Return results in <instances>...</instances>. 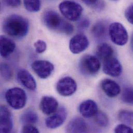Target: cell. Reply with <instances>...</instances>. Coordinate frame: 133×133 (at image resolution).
Masks as SVG:
<instances>
[{"label":"cell","mask_w":133,"mask_h":133,"mask_svg":"<svg viewBox=\"0 0 133 133\" xmlns=\"http://www.w3.org/2000/svg\"><path fill=\"white\" fill-rule=\"evenodd\" d=\"M2 28L8 36L21 38L27 35L29 30V23L24 17L14 14L6 18L3 21Z\"/></svg>","instance_id":"obj_1"},{"label":"cell","mask_w":133,"mask_h":133,"mask_svg":"<svg viewBox=\"0 0 133 133\" xmlns=\"http://www.w3.org/2000/svg\"><path fill=\"white\" fill-rule=\"evenodd\" d=\"M43 21L44 24L51 30L66 35H70L74 32L73 25L52 10H47L44 13Z\"/></svg>","instance_id":"obj_2"},{"label":"cell","mask_w":133,"mask_h":133,"mask_svg":"<svg viewBox=\"0 0 133 133\" xmlns=\"http://www.w3.org/2000/svg\"><path fill=\"white\" fill-rule=\"evenodd\" d=\"M5 98L9 105L14 109L23 108L26 105L27 97L25 91L20 88H13L5 93Z\"/></svg>","instance_id":"obj_3"},{"label":"cell","mask_w":133,"mask_h":133,"mask_svg":"<svg viewBox=\"0 0 133 133\" xmlns=\"http://www.w3.org/2000/svg\"><path fill=\"white\" fill-rule=\"evenodd\" d=\"M62 15L67 20L75 21L79 20L82 15L83 8L79 3L72 1H64L59 6Z\"/></svg>","instance_id":"obj_4"},{"label":"cell","mask_w":133,"mask_h":133,"mask_svg":"<svg viewBox=\"0 0 133 133\" xmlns=\"http://www.w3.org/2000/svg\"><path fill=\"white\" fill-rule=\"evenodd\" d=\"M80 72L87 76L95 75L99 71L101 68L99 60L94 56L86 55L80 59L79 63Z\"/></svg>","instance_id":"obj_5"},{"label":"cell","mask_w":133,"mask_h":133,"mask_svg":"<svg viewBox=\"0 0 133 133\" xmlns=\"http://www.w3.org/2000/svg\"><path fill=\"white\" fill-rule=\"evenodd\" d=\"M108 33L111 41L116 45L123 46L128 42V32L125 27L120 23H111L109 25Z\"/></svg>","instance_id":"obj_6"},{"label":"cell","mask_w":133,"mask_h":133,"mask_svg":"<svg viewBox=\"0 0 133 133\" xmlns=\"http://www.w3.org/2000/svg\"><path fill=\"white\" fill-rule=\"evenodd\" d=\"M58 93L63 96H69L74 94L77 89L76 81L70 77H65L59 80L57 84Z\"/></svg>","instance_id":"obj_7"},{"label":"cell","mask_w":133,"mask_h":133,"mask_svg":"<svg viewBox=\"0 0 133 133\" xmlns=\"http://www.w3.org/2000/svg\"><path fill=\"white\" fill-rule=\"evenodd\" d=\"M31 67L35 74L41 79H47L54 70V66L50 62L46 60H36L33 62Z\"/></svg>","instance_id":"obj_8"},{"label":"cell","mask_w":133,"mask_h":133,"mask_svg":"<svg viewBox=\"0 0 133 133\" xmlns=\"http://www.w3.org/2000/svg\"><path fill=\"white\" fill-rule=\"evenodd\" d=\"M89 42L88 37L83 34H78L73 36L69 41V47L74 54H79L88 47Z\"/></svg>","instance_id":"obj_9"},{"label":"cell","mask_w":133,"mask_h":133,"mask_svg":"<svg viewBox=\"0 0 133 133\" xmlns=\"http://www.w3.org/2000/svg\"><path fill=\"white\" fill-rule=\"evenodd\" d=\"M67 111L64 107H61L45 120L46 127L51 129H55L61 126L65 121Z\"/></svg>","instance_id":"obj_10"},{"label":"cell","mask_w":133,"mask_h":133,"mask_svg":"<svg viewBox=\"0 0 133 133\" xmlns=\"http://www.w3.org/2000/svg\"><path fill=\"white\" fill-rule=\"evenodd\" d=\"M104 62L103 69L106 74L114 77L121 75L122 71V67L117 59L111 57L104 61Z\"/></svg>","instance_id":"obj_11"},{"label":"cell","mask_w":133,"mask_h":133,"mask_svg":"<svg viewBox=\"0 0 133 133\" xmlns=\"http://www.w3.org/2000/svg\"><path fill=\"white\" fill-rule=\"evenodd\" d=\"M12 128V119L9 110L6 106H1L0 124L1 133H10L11 131Z\"/></svg>","instance_id":"obj_12"},{"label":"cell","mask_w":133,"mask_h":133,"mask_svg":"<svg viewBox=\"0 0 133 133\" xmlns=\"http://www.w3.org/2000/svg\"><path fill=\"white\" fill-rule=\"evenodd\" d=\"M101 87L105 94L109 97H115L121 92V88L119 84L110 79H104L102 80Z\"/></svg>","instance_id":"obj_13"},{"label":"cell","mask_w":133,"mask_h":133,"mask_svg":"<svg viewBox=\"0 0 133 133\" xmlns=\"http://www.w3.org/2000/svg\"><path fill=\"white\" fill-rule=\"evenodd\" d=\"M18 81L26 89L35 91L36 89V82L33 76L25 69H20L17 72Z\"/></svg>","instance_id":"obj_14"},{"label":"cell","mask_w":133,"mask_h":133,"mask_svg":"<svg viewBox=\"0 0 133 133\" xmlns=\"http://www.w3.org/2000/svg\"><path fill=\"white\" fill-rule=\"evenodd\" d=\"M59 103L57 100L53 97L44 96L40 102L39 107L41 111L46 115H51L58 109Z\"/></svg>","instance_id":"obj_15"},{"label":"cell","mask_w":133,"mask_h":133,"mask_svg":"<svg viewBox=\"0 0 133 133\" xmlns=\"http://www.w3.org/2000/svg\"><path fill=\"white\" fill-rule=\"evenodd\" d=\"M80 114L85 118L95 116L98 112L97 104L93 100L87 99L82 102L79 107Z\"/></svg>","instance_id":"obj_16"},{"label":"cell","mask_w":133,"mask_h":133,"mask_svg":"<svg viewBox=\"0 0 133 133\" xmlns=\"http://www.w3.org/2000/svg\"><path fill=\"white\" fill-rule=\"evenodd\" d=\"M66 131L67 133H86L88 131L87 124L81 118L75 117L68 123Z\"/></svg>","instance_id":"obj_17"},{"label":"cell","mask_w":133,"mask_h":133,"mask_svg":"<svg viewBox=\"0 0 133 133\" xmlns=\"http://www.w3.org/2000/svg\"><path fill=\"white\" fill-rule=\"evenodd\" d=\"M1 55L3 58H6L14 52L16 48V44L10 38L5 35L0 37Z\"/></svg>","instance_id":"obj_18"},{"label":"cell","mask_w":133,"mask_h":133,"mask_svg":"<svg viewBox=\"0 0 133 133\" xmlns=\"http://www.w3.org/2000/svg\"><path fill=\"white\" fill-rule=\"evenodd\" d=\"M112 47L106 43H101L96 49V57L102 61H105L111 57L114 54Z\"/></svg>","instance_id":"obj_19"},{"label":"cell","mask_w":133,"mask_h":133,"mask_svg":"<svg viewBox=\"0 0 133 133\" xmlns=\"http://www.w3.org/2000/svg\"><path fill=\"white\" fill-rule=\"evenodd\" d=\"M107 31L106 24L102 21L96 22L93 26L91 30L93 36L98 40L103 39L106 37Z\"/></svg>","instance_id":"obj_20"},{"label":"cell","mask_w":133,"mask_h":133,"mask_svg":"<svg viewBox=\"0 0 133 133\" xmlns=\"http://www.w3.org/2000/svg\"><path fill=\"white\" fill-rule=\"evenodd\" d=\"M20 121L24 125H33L38 122V116L33 110L28 109L21 115Z\"/></svg>","instance_id":"obj_21"},{"label":"cell","mask_w":133,"mask_h":133,"mask_svg":"<svg viewBox=\"0 0 133 133\" xmlns=\"http://www.w3.org/2000/svg\"><path fill=\"white\" fill-rule=\"evenodd\" d=\"M118 119L124 124L128 125H133V111L122 110L118 114Z\"/></svg>","instance_id":"obj_22"},{"label":"cell","mask_w":133,"mask_h":133,"mask_svg":"<svg viewBox=\"0 0 133 133\" xmlns=\"http://www.w3.org/2000/svg\"><path fill=\"white\" fill-rule=\"evenodd\" d=\"M25 8L30 12H37L41 8V0H23Z\"/></svg>","instance_id":"obj_23"},{"label":"cell","mask_w":133,"mask_h":133,"mask_svg":"<svg viewBox=\"0 0 133 133\" xmlns=\"http://www.w3.org/2000/svg\"><path fill=\"white\" fill-rule=\"evenodd\" d=\"M122 101L128 104L133 105V87H127L123 89L121 94Z\"/></svg>","instance_id":"obj_24"},{"label":"cell","mask_w":133,"mask_h":133,"mask_svg":"<svg viewBox=\"0 0 133 133\" xmlns=\"http://www.w3.org/2000/svg\"><path fill=\"white\" fill-rule=\"evenodd\" d=\"M95 121L98 126L105 128L109 124V119L106 114L102 111H98L95 115Z\"/></svg>","instance_id":"obj_25"},{"label":"cell","mask_w":133,"mask_h":133,"mask_svg":"<svg viewBox=\"0 0 133 133\" xmlns=\"http://www.w3.org/2000/svg\"><path fill=\"white\" fill-rule=\"evenodd\" d=\"M1 74L2 77L6 80H9L12 77V71L10 66L6 63H1Z\"/></svg>","instance_id":"obj_26"},{"label":"cell","mask_w":133,"mask_h":133,"mask_svg":"<svg viewBox=\"0 0 133 133\" xmlns=\"http://www.w3.org/2000/svg\"><path fill=\"white\" fill-rule=\"evenodd\" d=\"M34 46L35 47L36 52L38 54H42L47 49L46 43L44 41L41 39L37 41L34 44Z\"/></svg>","instance_id":"obj_27"},{"label":"cell","mask_w":133,"mask_h":133,"mask_svg":"<svg viewBox=\"0 0 133 133\" xmlns=\"http://www.w3.org/2000/svg\"><path fill=\"white\" fill-rule=\"evenodd\" d=\"M115 132L117 133H133V129L127 124H121L116 127Z\"/></svg>","instance_id":"obj_28"},{"label":"cell","mask_w":133,"mask_h":133,"mask_svg":"<svg viewBox=\"0 0 133 133\" xmlns=\"http://www.w3.org/2000/svg\"><path fill=\"white\" fill-rule=\"evenodd\" d=\"M21 132L23 133H39L38 130L33 125L26 124L24 125L21 130Z\"/></svg>","instance_id":"obj_29"},{"label":"cell","mask_w":133,"mask_h":133,"mask_svg":"<svg viewBox=\"0 0 133 133\" xmlns=\"http://www.w3.org/2000/svg\"><path fill=\"white\" fill-rule=\"evenodd\" d=\"M125 17L130 23L133 24V4L129 6L126 9Z\"/></svg>","instance_id":"obj_30"},{"label":"cell","mask_w":133,"mask_h":133,"mask_svg":"<svg viewBox=\"0 0 133 133\" xmlns=\"http://www.w3.org/2000/svg\"><path fill=\"white\" fill-rule=\"evenodd\" d=\"M4 4L9 7H18L21 4V0H3Z\"/></svg>","instance_id":"obj_31"},{"label":"cell","mask_w":133,"mask_h":133,"mask_svg":"<svg viewBox=\"0 0 133 133\" xmlns=\"http://www.w3.org/2000/svg\"><path fill=\"white\" fill-rule=\"evenodd\" d=\"M90 25V22L88 19H83L78 23V28L81 30H84L88 28Z\"/></svg>","instance_id":"obj_32"},{"label":"cell","mask_w":133,"mask_h":133,"mask_svg":"<svg viewBox=\"0 0 133 133\" xmlns=\"http://www.w3.org/2000/svg\"><path fill=\"white\" fill-rule=\"evenodd\" d=\"M85 4L89 6L94 7L97 4L98 0H81Z\"/></svg>","instance_id":"obj_33"},{"label":"cell","mask_w":133,"mask_h":133,"mask_svg":"<svg viewBox=\"0 0 133 133\" xmlns=\"http://www.w3.org/2000/svg\"><path fill=\"white\" fill-rule=\"evenodd\" d=\"M131 48L133 51V33L132 35V37H131Z\"/></svg>","instance_id":"obj_34"},{"label":"cell","mask_w":133,"mask_h":133,"mask_svg":"<svg viewBox=\"0 0 133 133\" xmlns=\"http://www.w3.org/2000/svg\"><path fill=\"white\" fill-rule=\"evenodd\" d=\"M112 1H116V0H112Z\"/></svg>","instance_id":"obj_35"}]
</instances>
